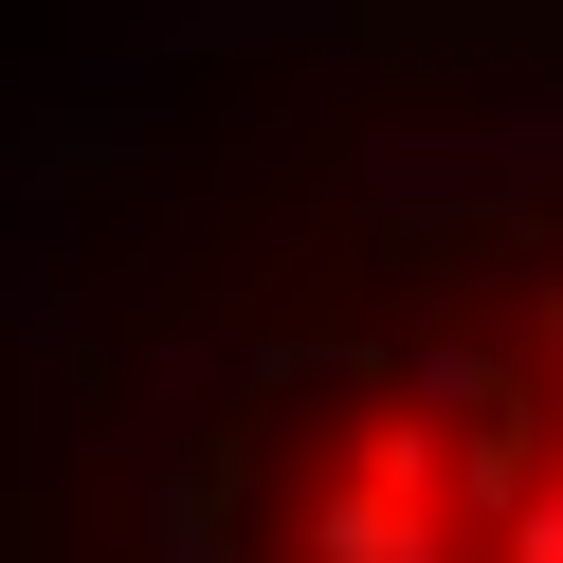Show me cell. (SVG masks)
<instances>
[{
	"label": "cell",
	"mask_w": 563,
	"mask_h": 563,
	"mask_svg": "<svg viewBox=\"0 0 563 563\" xmlns=\"http://www.w3.org/2000/svg\"><path fill=\"white\" fill-rule=\"evenodd\" d=\"M291 563H454V454H437V418H400V400L345 418L328 473H309V509H291Z\"/></svg>",
	"instance_id": "obj_1"
},
{
	"label": "cell",
	"mask_w": 563,
	"mask_h": 563,
	"mask_svg": "<svg viewBox=\"0 0 563 563\" xmlns=\"http://www.w3.org/2000/svg\"><path fill=\"white\" fill-rule=\"evenodd\" d=\"M418 400H437V418H527V364L454 328V345H418Z\"/></svg>",
	"instance_id": "obj_2"
},
{
	"label": "cell",
	"mask_w": 563,
	"mask_h": 563,
	"mask_svg": "<svg viewBox=\"0 0 563 563\" xmlns=\"http://www.w3.org/2000/svg\"><path fill=\"white\" fill-rule=\"evenodd\" d=\"M490 563H563V454H545V490H527V509H490Z\"/></svg>",
	"instance_id": "obj_3"
}]
</instances>
